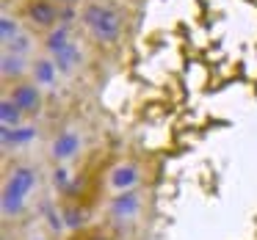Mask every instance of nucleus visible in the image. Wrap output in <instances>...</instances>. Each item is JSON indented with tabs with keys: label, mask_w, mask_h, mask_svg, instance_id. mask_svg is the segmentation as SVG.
<instances>
[{
	"label": "nucleus",
	"mask_w": 257,
	"mask_h": 240,
	"mask_svg": "<svg viewBox=\"0 0 257 240\" xmlns=\"http://www.w3.org/2000/svg\"><path fill=\"white\" fill-rule=\"evenodd\" d=\"M20 34H23V31H20V20L12 17V14H3V17H0V39H3V47L12 45Z\"/></svg>",
	"instance_id": "dca6fc26"
},
{
	"label": "nucleus",
	"mask_w": 257,
	"mask_h": 240,
	"mask_svg": "<svg viewBox=\"0 0 257 240\" xmlns=\"http://www.w3.org/2000/svg\"><path fill=\"white\" fill-rule=\"evenodd\" d=\"M36 138V127L31 124H20V127H0V141L6 149H20V146H28Z\"/></svg>",
	"instance_id": "1a4fd4ad"
},
{
	"label": "nucleus",
	"mask_w": 257,
	"mask_h": 240,
	"mask_svg": "<svg viewBox=\"0 0 257 240\" xmlns=\"http://www.w3.org/2000/svg\"><path fill=\"white\" fill-rule=\"evenodd\" d=\"M78 240H111L105 232H100V229H91V232H80Z\"/></svg>",
	"instance_id": "a211bd4d"
},
{
	"label": "nucleus",
	"mask_w": 257,
	"mask_h": 240,
	"mask_svg": "<svg viewBox=\"0 0 257 240\" xmlns=\"http://www.w3.org/2000/svg\"><path fill=\"white\" fill-rule=\"evenodd\" d=\"M56 3H58V6L64 9V6H75V3H78V0H56Z\"/></svg>",
	"instance_id": "6ab92c4d"
},
{
	"label": "nucleus",
	"mask_w": 257,
	"mask_h": 240,
	"mask_svg": "<svg viewBox=\"0 0 257 240\" xmlns=\"http://www.w3.org/2000/svg\"><path fill=\"white\" fill-rule=\"evenodd\" d=\"M53 61H56V67H58V72L61 75H72L75 69L83 64V53H80V47H78V42H69V45H64L58 53H53Z\"/></svg>",
	"instance_id": "6e6552de"
},
{
	"label": "nucleus",
	"mask_w": 257,
	"mask_h": 240,
	"mask_svg": "<svg viewBox=\"0 0 257 240\" xmlns=\"http://www.w3.org/2000/svg\"><path fill=\"white\" fill-rule=\"evenodd\" d=\"M9 53H14V56H25V53L31 50V36L28 34H20L17 39L12 42V45H6Z\"/></svg>",
	"instance_id": "f3484780"
},
{
	"label": "nucleus",
	"mask_w": 257,
	"mask_h": 240,
	"mask_svg": "<svg viewBox=\"0 0 257 240\" xmlns=\"http://www.w3.org/2000/svg\"><path fill=\"white\" fill-rule=\"evenodd\" d=\"M9 97H12L14 105H17L25 116H36V113H42V105H45L42 86H36L34 80H17V83L9 89Z\"/></svg>",
	"instance_id": "20e7f679"
},
{
	"label": "nucleus",
	"mask_w": 257,
	"mask_h": 240,
	"mask_svg": "<svg viewBox=\"0 0 257 240\" xmlns=\"http://www.w3.org/2000/svg\"><path fill=\"white\" fill-rule=\"evenodd\" d=\"M141 182V168L136 163H116V166L108 171V185H111L116 193L122 190H133Z\"/></svg>",
	"instance_id": "0eeeda50"
},
{
	"label": "nucleus",
	"mask_w": 257,
	"mask_h": 240,
	"mask_svg": "<svg viewBox=\"0 0 257 240\" xmlns=\"http://www.w3.org/2000/svg\"><path fill=\"white\" fill-rule=\"evenodd\" d=\"M23 116L25 113L14 105V100L9 94L0 100V127H20V124H23Z\"/></svg>",
	"instance_id": "ddd939ff"
},
{
	"label": "nucleus",
	"mask_w": 257,
	"mask_h": 240,
	"mask_svg": "<svg viewBox=\"0 0 257 240\" xmlns=\"http://www.w3.org/2000/svg\"><path fill=\"white\" fill-rule=\"evenodd\" d=\"M61 218L64 229H69V232H80L89 223V212H86V207H80V201H67L61 207Z\"/></svg>",
	"instance_id": "f8f14e48"
},
{
	"label": "nucleus",
	"mask_w": 257,
	"mask_h": 240,
	"mask_svg": "<svg viewBox=\"0 0 257 240\" xmlns=\"http://www.w3.org/2000/svg\"><path fill=\"white\" fill-rule=\"evenodd\" d=\"M69 42H72V36H69V28L61 23V25H56L53 31H47V36H45V42H42V45H45L47 56H53V53H58L64 45H69Z\"/></svg>",
	"instance_id": "4468645a"
},
{
	"label": "nucleus",
	"mask_w": 257,
	"mask_h": 240,
	"mask_svg": "<svg viewBox=\"0 0 257 240\" xmlns=\"http://www.w3.org/2000/svg\"><path fill=\"white\" fill-rule=\"evenodd\" d=\"M80 144H83V141H80L78 130H61L50 144V157L56 163H67L80 152Z\"/></svg>",
	"instance_id": "423d86ee"
},
{
	"label": "nucleus",
	"mask_w": 257,
	"mask_h": 240,
	"mask_svg": "<svg viewBox=\"0 0 257 240\" xmlns=\"http://www.w3.org/2000/svg\"><path fill=\"white\" fill-rule=\"evenodd\" d=\"M28 240H47V237H28Z\"/></svg>",
	"instance_id": "aec40b11"
},
{
	"label": "nucleus",
	"mask_w": 257,
	"mask_h": 240,
	"mask_svg": "<svg viewBox=\"0 0 257 240\" xmlns=\"http://www.w3.org/2000/svg\"><path fill=\"white\" fill-rule=\"evenodd\" d=\"M23 17L31 23V28L36 31H53L56 25H61V6L56 0H28L23 9Z\"/></svg>",
	"instance_id": "7ed1b4c3"
},
{
	"label": "nucleus",
	"mask_w": 257,
	"mask_h": 240,
	"mask_svg": "<svg viewBox=\"0 0 257 240\" xmlns=\"http://www.w3.org/2000/svg\"><path fill=\"white\" fill-rule=\"evenodd\" d=\"M28 69L31 67L25 61V56H14V53L3 50V58H0V75H3V80H14L17 83Z\"/></svg>",
	"instance_id": "9b49d317"
},
{
	"label": "nucleus",
	"mask_w": 257,
	"mask_h": 240,
	"mask_svg": "<svg viewBox=\"0 0 257 240\" xmlns=\"http://www.w3.org/2000/svg\"><path fill=\"white\" fill-rule=\"evenodd\" d=\"M36 168L28 163H14L6 174V182H3V196H0V207H3V215L14 218L25 210V201L34 193L36 188Z\"/></svg>",
	"instance_id": "f03ea898"
},
{
	"label": "nucleus",
	"mask_w": 257,
	"mask_h": 240,
	"mask_svg": "<svg viewBox=\"0 0 257 240\" xmlns=\"http://www.w3.org/2000/svg\"><path fill=\"white\" fill-rule=\"evenodd\" d=\"M141 212V193L139 190H122V193H113L108 201V215L113 221H130Z\"/></svg>",
	"instance_id": "39448f33"
},
{
	"label": "nucleus",
	"mask_w": 257,
	"mask_h": 240,
	"mask_svg": "<svg viewBox=\"0 0 257 240\" xmlns=\"http://www.w3.org/2000/svg\"><path fill=\"white\" fill-rule=\"evenodd\" d=\"M80 23L97 45H116L124 31V17L108 0H89L80 9Z\"/></svg>",
	"instance_id": "f257e3e1"
},
{
	"label": "nucleus",
	"mask_w": 257,
	"mask_h": 240,
	"mask_svg": "<svg viewBox=\"0 0 257 240\" xmlns=\"http://www.w3.org/2000/svg\"><path fill=\"white\" fill-rule=\"evenodd\" d=\"M50 182H53V188L58 190V196H67V190L72 188L75 177H72V171H69L67 166H56L53 174H50Z\"/></svg>",
	"instance_id": "2eb2a0df"
},
{
	"label": "nucleus",
	"mask_w": 257,
	"mask_h": 240,
	"mask_svg": "<svg viewBox=\"0 0 257 240\" xmlns=\"http://www.w3.org/2000/svg\"><path fill=\"white\" fill-rule=\"evenodd\" d=\"M31 75H34V83L42 86V89H53L58 80V67L53 58H36V61H31Z\"/></svg>",
	"instance_id": "9d476101"
}]
</instances>
